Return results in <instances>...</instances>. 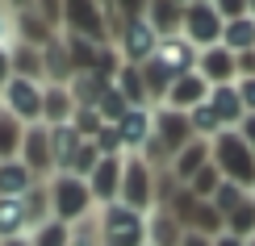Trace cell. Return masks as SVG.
Returning <instances> with one entry per match:
<instances>
[{
    "mask_svg": "<svg viewBox=\"0 0 255 246\" xmlns=\"http://www.w3.org/2000/svg\"><path fill=\"white\" fill-rule=\"evenodd\" d=\"M42 92L46 83H34V80H8L4 92H0V109H8L21 125H38L42 121Z\"/></svg>",
    "mask_w": 255,
    "mask_h": 246,
    "instance_id": "cell-7",
    "label": "cell"
},
{
    "mask_svg": "<svg viewBox=\"0 0 255 246\" xmlns=\"http://www.w3.org/2000/svg\"><path fill=\"white\" fill-rule=\"evenodd\" d=\"M197 76L209 83V88H226V83H239V55H230L226 46L201 50L197 55Z\"/></svg>",
    "mask_w": 255,
    "mask_h": 246,
    "instance_id": "cell-12",
    "label": "cell"
},
{
    "mask_svg": "<svg viewBox=\"0 0 255 246\" xmlns=\"http://www.w3.org/2000/svg\"><path fill=\"white\" fill-rule=\"evenodd\" d=\"M222 34H226V21L218 17V8L209 4V0H193V4H184V25H180V38H184L197 55H201V50L222 46Z\"/></svg>",
    "mask_w": 255,
    "mask_h": 246,
    "instance_id": "cell-5",
    "label": "cell"
},
{
    "mask_svg": "<svg viewBox=\"0 0 255 246\" xmlns=\"http://www.w3.org/2000/svg\"><path fill=\"white\" fill-rule=\"evenodd\" d=\"M188 125H193V138H201V142H214V138L222 134V121H218V113L209 109V100L188 113Z\"/></svg>",
    "mask_w": 255,
    "mask_h": 246,
    "instance_id": "cell-31",
    "label": "cell"
},
{
    "mask_svg": "<svg viewBox=\"0 0 255 246\" xmlns=\"http://www.w3.org/2000/svg\"><path fill=\"white\" fill-rule=\"evenodd\" d=\"M209 146H214V167L222 171V179L255 192V151L243 142V134L239 130H222Z\"/></svg>",
    "mask_w": 255,
    "mask_h": 246,
    "instance_id": "cell-2",
    "label": "cell"
},
{
    "mask_svg": "<svg viewBox=\"0 0 255 246\" xmlns=\"http://www.w3.org/2000/svg\"><path fill=\"white\" fill-rule=\"evenodd\" d=\"M97 113H101V121H105V125H118L122 117L130 113V100H126V96L109 83V88H105V96H101V104H97Z\"/></svg>",
    "mask_w": 255,
    "mask_h": 246,
    "instance_id": "cell-35",
    "label": "cell"
},
{
    "mask_svg": "<svg viewBox=\"0 0 255 246\" xmlns=\"http://www.w3.org/2000/svg\"><path fill=\"white\" fill-rule=\"evenodd\" d=\"M97 242L101 246H146V217L134 209H126L122 200L118 205H105L97 209Z\"/></svg>",
    "mask_w": 255,
    "mask_h": 246,
    "instance_id": "cell-3",
    "label": "cell"
},
{
    "mask_svg": "<svg viewBox=\"0 0 255 246\" xmlns=\"http://www.w3.org/2000/svg\"><path fill=\"white\" fill-rule=\"evenodd\" d=\"M235 88H239V96H243V109H247V117H255V76L239 80Z\"/></svg>",
    "mask_w": 255,
    "mask_h": 246,
    "instance_id": "cell-37",
    "label": "cell"
},
{
    "mask_svg": "<svg viewBox=\"0 0 255 246\" xmlns=\"http://www.w3.org/2000/svg\"><path fill=\"white\" fill-rule=\"evenodd\" d=\"M25 130H29V125H21L8 109H0V163H8V159H21Z\"/></svg>",
    "mask_w": 255,
    "mask_h": 246,
    "instance_id": "cell-26",
    "label": "cell"
},
{
    "mask_svg": "<svg viewBox=\"0 0 255 246\" xmlns=\"http://www.w3.org/2000/svg\"><path fill=\"white\" fill-rule=\"evenodd\" d=\"M188 230H193V234H205V238H222V234H226V217H222L209 200H201L197 213H193V221H188Z\"/></svg>",
    "mask_w": 255,
    "mask_h": 246,
    "instance_id": "cell-30",
    "label": "cell"
},
{
    "mask_svg": "<svg viewBox=\"0 0 255 246\" xmlns=\"http://www.w3.org/2000/svg\"><path fill=\"white\" fill-rule=\"evenodd\" d=\"M222 188V171L209 163V167H201L197 175H193V184H188V192H193L197 200H214V192Z\"/></svg>",
    "mask_w": 255,
    "mask_h": 246,
    "instance_id": "cell-36",
    "label": "cell"
},
{
    "mask_svg": "<svg viewBox=\"0 0 255 246\" xmlns=\"http://www.w3.org/2000/svg\"><path fill=\"white\" fill-rule=\"evenodd\" d=\"M159 42H163V38H159L151 25H146V13H142V17H134V21H126L122 38H118V50H122V59H126V63L142 67L146 59H155Z\"/></svg>",
    "mask_w": 255,
    "mask_h": 246,
    "instance_id": "cell-9",
    "label": "cell"
},
{
    "mask_svg": "<svg viewBox=\"0 0 255 246\" xmlns=\"http://www.w3.org/2000/svg\"><path fill=\"white\" fill-rule=\"evenodd\" d=\"M0 246H34V242H29V234H25V238H8V242H0Z\"/></svg>",
    "mask_w": 255,
    "mask_h": 246,
    "instance_id": "cell-42",
    "label": "cell"
},
{
    "mask_svg": "<svg viewBox=\"0 0 255 246\" xmlns=\"http://www.w3.org/2000/svg\"><path fill=\"white\" fill-rule=\"evenodd\" d=\"M97 163H101V151H97V142H80L76 146V155L67 159V175H80V179H88L92 171H97Z\"/></svg>",
    "mask_w": 255,
    "mask_h": 246,
    "instance_id": "cell-34",
    "label": "cell"
},
{
    "mask_svg": "<svg viewBox=\"0 0 255 246\" xmlns=\"http://www.w3.org/2000/svg\"><path fill=\"white\" fill-rule=\"evenodd\" d=\"M122 175H126V155L101 159V163H97V171L88 175V192H92V200H97V209L118 205V196H122Z\"/></svg>",
    "mask_w": 255,
    "mask_h": 246,
    "instance_id": "cell-11",
    "label": "cell"
},
{
    "mask_svg": "<svg viewBox=\"0 0 255 246\" xmlns=\"http://www.w3.org/2000/svg\"><path fill=\"white\" fill-rule=\"evenodd\" d=\"M71 238H76V230L63 226V221H55V217L42 221V226L29 234V242H34V246H71Z\"/></svg>",
    "mask_w": 255,
    "mask_h": 246,
    "instance_id": "cell-32",
    "label": "cell"
},
{
    "mask_svg": "<svg viewBox=\"0 0 255 246\" xmlns=\"http://www.w3.org/2000/svg\"><path fill=\"white\" fill-rule=\"evenodd\" d=\"M214 246H247V242L235 238V234H222V238H214Z\"/></svg>",
    "mask_w": 255,
    "mask_h": 246,
    "instance_id": "cell-41",
    "label": "cell"
},
{
    "mask_svg": "<svg viewBox=\"0 0 255 246\" xmlns=\"http://www.w3.org/2000/svg\"><path fill=\"white\" fill-rule=\"evenodd\" d=\"M76 121V100H71V88H55L50 83L42 92V125L59 130V125H71Z\"/></svg>",
    "mask_w": 255,
    "mask_h": 246,
    "instance_id": "cell-19",
    "label": "cell"
},
{
    "mask_svg": "<svg viewBox=\"0 0 255 246\" xmlns=\"http://www.w3.org/2000/svg\"><path fill=\"white\" fill-rule=\"evenodd\" d=\"M21 163L34 171L38 184H46V179L59 171V163H55V146H50V125L38 121V125H29V130H25V142H21Z\"/></svg>",
    "mask_w": 255,
    "mask_h": 246,
    "instance_id": "cell-8",
    "label": "cell"
},
{
    "mask_svg": "<svg viewBox=\"0 0 255 246\" xmlns=\"http://www.w3.org/2000/svg\"><path fill=\"white\" fill-rule=\"evenodd\" d=\"M113 88H118L126 100H130V109H151V96H146V80H142V67H134V63H126L118 71V80H113Z\"/></svg>",
    "mask_w": 255,
    "mask_h": 246,
    "instance_id": "cell-23",
    "label": "cell"
},
{
    "mask_svg": "<svg viewBox=\"0 0 255 246\" xmlns=\"http://www.w3.org/2000/svg\"><path fill=\"white\" fill-rule=\"evenodd\" d=\"M46 188H50V217L63 221V226H84V221L97 213V200H92V192H88V179H80V175H67V171H55V175L46 179Z\"/></svg>",
    "mask_w": 255,
    "mask_h": 246,
    "instance_id": "cell-1",
    "label": "cell"
},
{
    "mask_svg": "<svg viewBox=\"0 0 255 246\" xmlns=\"http://www.w3.org/2000/svg\"><path fill=\"white\" fill-rule=\"evenodd\" d=\"M146 25H151L159 38H180L184 4H180V0H151V4H146Z\"/></svg>",
    "mask_w": 255,
    "mask_h": 246,
    "instance_id": "cell-20",
    "label": "cell"
},
{
    "mask_svg": "<svg viewBox=\"0 0 255 246\" xmlns=\"http://www.w3.org/2000/svg\"><path fill=\"white\" fill-rule=\"evenodd\" d=\"M155 188H159V171L146 163L142 155H126V175H122V205L134 213H151L155 209Z\"/></svg>",
    "mask_w": 255,
    "mask_h": 246,
    "instance_id": "cell-4",
    "label": "cell"
},
{
    "mask_svg": "<svg viewBox=\"0 0 255 246\" xmlns=\"http://www.w3.org/2000/svg\"><path fill=\"white\" fill-rule=\"evenodd\" d=\"M55 38H59V34L46 25V21H42L38 4L17 8V13H13V42H25V46H34V50H46Z\"/></svg>",
    "mask_w": 255,
    "mask_h": 246,
    "instance_id": "cell-13",
    "label": "cell"
},
{
    "mask_svg": "<svg viewBox=\"0 0 255 246\" xmlns=\"http://www.w3.org/2000/svg\"><path fill=\"white\" fill-rule=\"evenodd\" d=\"M155 142L167 151V159H176L193 142V125H188V113H176V109H155Z\"/></svg>",
    "mask_w": 255,
    "mask_h": 246,
    "instance_id": "cell-10",
    "label": "cell"
},
{
    "mask_svg": "<svg viewBox=\"0 0 255 246\" xmlns=\"http://www.w3.org/2000/svg\"><path fill=\"white\" fill-rule=\"evenodd\" d=\"M155 63L172 80H180V76H188V71H197V50L188 46L184 38H163V42H159V50H155Z\"/></svg>",
    "mask_w": 255,
    "mask_h": 246,
    "instance_id": "cell-16",
    "label": "cell"
},
{
    "mask_svg": "<svg viewBox=\"0 0 255 246\" xmlns=\"http://www.w3.org/2000/svg\"><path fill=\"white\" fill-rule=\"evenodd\" d=\"M239 134H243V142H247L251 151H255V117H247V121L239 125Z\"/></svg>",
    "mask_w": 255,
    "mask_h": 246,
    "instance_id": "cell-40",
    "label": "cell"
},
{
    "mask_svg": "<svg viewBox=\"0 0 255 246\" xmlns=\"http://www.w3.org/2000/svg\"><path fill=\"white\" fill-rule=\"evenodd\" d=\"M247 200H251V192H247V188H239V184H230V179H222V188L214 192V200H209V205H214L222 217H230V213L243 209Z\"/></svg>",
    "mask_w": 255,
    "mask_h": 246,
    "instance_id": "cell-33",
    "label": "cell"
},
{
    "mask_svg": "<svg viewBox=\"0 0 255 246\" xmlns=\"http://www.w3.org/2000/svg\"><path fill=\"white\" fill-rule=\"evenodd\" d=\"M63 34L88 38L97 46H113L109 21H105V4H92V0H67L63 4Z\"/></svg>",
    "mask_w": 255,
    "mask_h": 246,
    "instance_id": "cell-6",
    "label": "cell"
},
{
    "mask_svg": "<svg viewBox=\"0 0 255 246\" xmlns=\"http://www.w3.org/2000/svg\"><path fill=\"white\" fill-rule=\"evenodd\" d=\"M63 46H67V59H71V71H76V76H88V71L97 67V55H101L97 42L76 38V34H63Z\"/></svg>",
    "mask_w": 255,
    "mask_h": 246,
    "instance_id": "cell-27",
    "label": "cell"
},
{
    "mask_svg": "<svg viewBox=\"0 0 255 246\" xmlns=\"http://www.w3.org/2000/svg\"><path fill=\"white\" fill-rule=\"evenodd\" d=\"M8 59H13V76L17 80L46 83V80H42V50L25 46V42H13V46H8Z\"/></svg>",
    "mask_w": 255,
    "mask_h": 246,
    "instance_id": "cell-25",
    "label": "cell"
},
{
    "mask_svg": "<svg viewBox=\"0 0 255 246\" xmlns=\"http://www.w3.org/2000/svg\"><path fill=\"white\" fill-rule=\"evenodd\" d=\"M118 134H122L126 155H138L146 142H151V134H155V109H130L118 121Z\"/></svg>",
    "mask_w": 255,
    "mask_h": 246,
    "instance_id": "cell-15",
    "label": "cell"
},
{
    "mask_svg": "<svg viewBox=\"0 0 255 246\" xmlns=\"http://www.w3.org/2000/svg\"><path fill=\"white\" fill-rule=\"evenodd\" d=\"M34 184H38L34 171L21 163V159H8V163H0V196H25Z\"/></svg>",
    "mask_w": 255,
    "mask_h": 246,
    "instance_id": "cell-24",
    "label": "cell"
},
{
    "mask_svg": "<svg viewBox=\"0 0 255 246\" xmlns=\"http://www.w3.org/2000/svg\"><path fill=\"white\" fill-rule=\"evenodd\" d=\"M25 234H34V221H29L25 196H0V242L25 238Z\"/></svg>",
    "mask_w": 255,
    "mask_h": 246,
    "instance_id": "cell-18",
    "label": "cell"
},
{
    "mask_svg": "<svg viewBox=\"0 0 255 246\" xmlns=\"http://www.w3.org/2000/svg\"><path fill=\"white\" fill-rule=\"evenodd\" d=\"M8 46H13V42H0V92H4V83L13 80V59H8Z\"/></svg>",
    "mask_w": 255,
    "mask_h": 246,
    "instance_id": "cell-38",
    "label": "cell"
},
{
    "mask_svg": "<svg viewBox=\"0 0 255 246\" xmlns=\"http://www.w3.org/2000/svg\"><path fill=\"white\" fill-rule=\"evenodd\" d=\"M180 246H214V238H205V234H193V230H184Z\"/></svg>",
    "mask_w": 255,
    "mask_h": 246,
    "instance_id": "cell-39",
    "label": "cell"
},
{
    "mask_svg": "<svg viewBox=\"0 0 255 246\" xmlns=\"http://www.w3.org/2000/svg\"><path fill=\"white\" fill-rule=\"evenodd\" d=\"M209 109L218 113L222 130H239L243 121H247V109H243V96L235 83H226V88H214L209 92Z\"/></svg>",
    "mask_w": 255,
    "mask_h": 246,
    "instance_id": "cell-21",
    "label": "cell"
},
{
    "mask_svg": "<svg viewBox=\"0 0 255 246\" xmlns=\"http://www.w3.org/2000/svg\"><path fill=\"white\" fill-rule=\"evenodd\" d=\"M209 83L197 76V71H188V76H180L172 88H167V100H163V109H176V113H193L197 104H205L209 100Z\"/></svg>",
    "mask_w": 255,
    "mask_h": 246,
    "instance_id": "cell-14",
    "label": "cell"
},
{
    "mask_svg": "<svg viewBox=\"0 0 255 246\" xmlns=\"http://www.w3.org/2000/svg\"><path fill=\"white\" fill-rule=\"evenodd\" d=\"M180 238H184V226L167 209L146 213V246H180Z\"/></svg>",
    "mask_w": 255,
    "mask_h": 246,
    "instance_id": "cell-22",
    "label": "cell"
},
{
    "mask_svg": "<svg viewBox=\"0 0 255 246\" xmlns=\"http://www.w3.org/2000/svg\"><path fill=\"white\" fill-rule=\"evenodd\" d=\"M247 246H255V238H247Z\"/></svg>",
    "mask_w": 255,
    "mask_h": 246,
    "instance_id": "cell-43",
    "label": "cell"
},
{
    "mask_svg": "<svg viewBox=\"0 0 255 246\" xmlns=\"http://www.w3.org/2000/svg\"><path fill=\"white\" fill-rule=\"evenodd\" d=\"M209 163H214V146L201 142V138H193V142H188L184 151L172 159V167H167V171L176 175V184H184V188H188V184H193V175H197L201 167H209Z\"/></svg>",
    "mask_w": 255,
    "mask_h": 246,
    "instance_id": "cell-17",
    "label": "cell"
},
{
    "mask_svg": "<svg viewBox=\"0 0 255 246\" xmlns=\"http://www.w3.org/2000/svg\"><path fill=\"white\" fill-rule=\"evenodd\" d=\"M222 46H226L230 55H251V50H255V17L230 21L226 34H222Z\"/></svg>",
    "mask_w": 255,
    "mask_h": 246,
    "instance_id": "cell-28",
    "label": "cell"
},
{
    "mask_svg": "<svg viewBox=\"0 0 255 246\" xmlns=\"http://www.w3.org/2000/svg\"><path fill=\"white\" fill-rule=\"evenodd\" d=\"M67 88H71V100H76V109H97L109 83H105L101 76H92V71H88V76H76V80L67 83Z\"/></svg>",
    "mask_w": 255,
    "mask_h": 246,
    "instance_id": "cell-29",
    "label": "cell"
}]
</instances>
